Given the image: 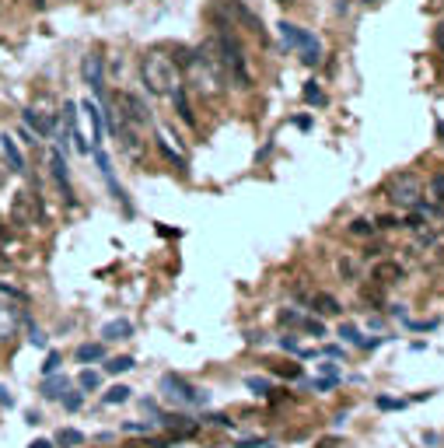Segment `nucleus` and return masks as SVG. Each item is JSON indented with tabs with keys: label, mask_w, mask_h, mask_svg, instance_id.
<instances>
[{
	"label": "nucleus",
	"mask_w": 444,
	"mask_h": 448,
	"mask_svg": "<svg viewBox=\"0 0 444 448\" xmlns=\"http://www.w3.org/2000/svg\"><path fill=\"white\" fill-rule=\"evenodd\" d=\"M217 21V36H213V53L221 60V71L224 78H231V84L238 88H252V74H248V60H245V49L238 36H235V25L224 21V18H213Z\"/></svg>",
	"instance_id": "obj_1"
},
{
	"label": "nucleus",
	"mask_w": 444,
	"mask_h": 448,
	"mask_svg": "<svg viewBox=\"0 0 444 448\" xmlns=\"http://www.w3.org/2000/svg\"><path fill=\"white\" fill-rule=\"evenodd\" d=\"M140 78H144L151 95H171L175 88H182L179 67L171 63V56L162 53V49H151V53L140 56Z\"/></svg>",
	"instance_id": "obj_2"
},
{
	"label": "nucleus",
	"mask_w": 444,
	"mask_h": 448,
	"mask_svg": "<svg viewBox=\"0 0 444 448\" xmlns=\"http://www.w3.org/2000/svg\"><path fill=\"white\" fill-rule=\"evenodd\" d=\"M277 32H280L283 46L301 49V63H308V67H319V63H322V42L315 39L308 28H301V25H294V21H280Z\"/></svg>",
	"instance_id": "obj_3"
},
{
	"label": "nucleus",
	"mask_w": 444,
	"mask_h": 448,
	"mask_svg": "<svg viewBox=\"0 0 444 448\" xmlns=\"http://www.w3.org/2000/svg\"><path fill=\"white\" fill-rule=\"evenodd\" d=\"M162 396L168 403H175V407H206L210 403V392L206 389H196V385H189L182 375H162Z\"/></svg>",
	"instance_id": "obj_4"
},
{
	"label": "nucleus",
	"mask_w": 444,
	"mask_h": 448,
	"mask_svg": "<svg viewBox=\"0 0 444 448\" xmlns=\"http://www.w3.org/2000/svg\"><path fill=\"white\" fill-rule=\"evenodd\" d=\"M385 197H388L392 204L413 210V207L420 204V197H423V182H420V175H413V172H399V175H392V179L385 182Z\"/></svg>",
	"instance_id": "obj_5"
},
{
	"label": "nucleus",
	"mask_w": 444,
	"mask_h": 448,
	"mask_svg": "<svg viewBox=\"0 0 444 448\" xmlns=\"http://www.w3.org/2000/svg\"><path fill=\"white\" fill-rule=\"evenodd\" d=\"M112 102L120 105V113H116L120 126L137 130V126H144V123L151 120V116H147V105H144V102H140L133 91H120V95H112Z\"/></svg>",
	"instance_id": "obj_6"
},
{
	"label": "nucleus",
	"mask_w": 444,
	"mask_h": 448,
	"mask_svg": "<svg viewBox=\"0 0 444 448\" xmlns=\"http://www.w3.org/2000/svg\"><path fill=\"white\" fill-rule=\"evenodd\" d=\"M42 210H39V197L36 193H14V204H11V224L18 228H32L39 224Z\"/></svg>",
	"instance_id": "obj_7"
},
{
	"label": "nucleus",
	"mask_w": 444,
	"mask_h": 448,
	"mask_svg": "<svg viewBox=\"0 0 444 448\" xmlns=\"http://www.w3.org/2000/svg\"><path fill=\"white\" fill-rule=\"evenodd\" d=\"M224 7H228V14H231V25L238 21V25H242V28H248V32H252L259 42L270 39V36H266V28H263V18H259V14H255V11H252L245 0H224Z\"/></svg>",
	"instance_id": "obj_8"
},
{
	"label": "nucleus",
	"mask_w": 444,
	"mask_h": 448,
	"mask_svg": "<svg viewBox=\"0 0 444 448\" xmlns=\"http://www.w3.org/2000/svg\"><path fill=\"white\" fill-rule=\"evenodd\" d=\"M81 78L98 98H105V56L98 49H91L81 60Z\"/></svg>",
	"instance_id": "obj_9"
},
{
	"label": "nucleus",
	"mask_w": 444,
	"mask_h": 448,
	"mask_svg": "<svg viewBox=\"0 0 444 448\" xmlns=\"http://www.w3.org/2000/svg\"><path fill=\"white\" fill-rule=\"evenodd\" d=\"M49 172H53V179H56V186H60V193H63L67 207H74L78 204V197H74V186H70V168H67L63 151H49Z\"/></svg>",
	"instance_id": "obj_10"
},
{
	"label": "nucleus",
	"mask_w": 444,
	"mask_h": 448,
	"mask_svg": "<svg viewBox=\"0 0 444 448\" xmlns=\"http://www.w3.org/2000/svg\"><path fill=\"white\" fill-rule=\"evenodd\" d=\"M0 158L7 165V172H28V162H25V155L18 151V144H14V137L11 133H0Z\"/></svg>",
	"instance_id": "obj_11"
},
{
	"label": "nucleus",
	"mask_w": 444,
	"mask_h": 448,
	"mask_svg": "<svg viewBox=\"0 0 444 448\" xmlns=\"http://www.w3.org/2000/svg\"><path fill=\"white\" fill-rule=\"evenodd\" d=\"M371 281L378 287H392L403 281V266L396 263V259H378L374 266H371Z\"/></svg>",
	"instance_id": "obj_12"
},
{
	"label": "nucleus",
	"mask_w": 444,
	"mask_h": 448,
	"mask_svg": "<svg viewBox=\"0 0 444 448\" xmlns=\"http://www.w3.org/2000/svg\"><path fill=\"white\" fill-rule=\"evenodd\" d=\"M18 323H21V312L7 301H0V343H11L14 333H18Z\"/></svg>",
	"instance_id": "obj_13"
},
{
	"label": "nucleus",
	"mask_w": 444,
	"mask_h": 448,
	"mask_svg": "<svg viewBox=\"0 0 444 448\" xmlns=\"http://www.w3.org/2000/svg\"><path fill=\"white\" fill-rule=\"evenodd\" d=\"M21 120H25V130H32L39 137H53L56 133V120L53 116H39V109H25Z\"/></svg>",
	"instance_id": "obj_14"
},
{
	"label": "nucleus",
	"mask_w": 444,
	"mask_h": 448,
	"mask_svg": "<svg viewBox=\"0 0 444 448\" xmlns=\"http://www.w3.org/2000/svg\"><path fill=\"white\" fill-rule=\"evenodd\" d=\"M95 162H98V168H102V175H105V182H109V189H112V197H116V200H120V204L130 210V204H126V193H122V186L116 182V172H112L109 155H105V151H95Z\"/></svg>",
	"instance_id": "obj_15"
},
{
	"label": "nucleus",
	"mask_w": 444,
	"mask_h": 448,
	"mask_svg": "<svg viewBox=\"0 0 444 448\" xmlns=\"http://www.w3.org/2000/svg\"><path fill=\"white\" fill-rule=\"evenodd\" d=\"M168 98H171V105H175L179 120L186 123V126H196V113H193V102H189V95H186V84H182V88H175Z\"/></svg>",
	"instance_id": "obj_16"
},
{
	"label": "nucleus",
	"mask_w": 444,
	"mask_h": 448,
	"mask_svg": "<svg viewBox=\"0 0 444 448\" xmlns=\"http://www.w3.org/2000/svg\"><path fill=\"white\" fill-rule=\"evenodd\" d=\"M162 424L175 434V438H189V434H196V424H193L189 417H182V413H168V417H162Z\"/></svg>",
	"instance_id": "obj_17"
},
{
	"label": "nucleus",
	"mask_w": 444,
	"mask_h": 448,
	"mask_svg": "<svg viewBox=\"0 0 444 448\" xmlns=\"http://www.w3.org/2000/svg\"><path fill=\"white\" fill-rule=\"evenodd\" d=\"M312 308H315L319 316H339V312H343V305H339L332 294H325V291H315V294H312Z\"/></svg>",
	"instance_id": "obj_18"
},
{
	"label": "nucleus",
	"mask_w": 444,
	"mask_h": 448,
	"mask_svg": "<svg viewBox=\"0 0 444 448\" xmlns=\"http://www.w3.org/2000/svg\"><path fill=\"white\" fill-rule=\"evenodd\" d=\"M102 336L105 340H130L133 336V323L130 319H112V323L102 326Z\"/></svg>",
	"instance_id": "obj_19"
},
{
	"label": "nucleus",
	"mask_w": 444,
	"mask_h": 448,
	"mask_svg": "<svg viewBox=\"0 0 444 448\" xmlns=\"http://www.w3.org/2000/svg\"><path fill=\"white\" fill-rule=\"evenodd\" d=\"M158 151H162L164 158L175 165L179 172H186V158H182V151H175V147H171V140H168V133H164V130H158Z\"/></svg>",
	"instance_id": "obj_20"
},
{
	"label": "nucleus",
	"mask_w": 444,
	"mask_h": 448,
	"mask_svg": "<svg viewBox=\"0 0 444 448\" xmlns=\"http://www.w3.org/2000/svg\"><path fill=\"white\" fill-rule=\"evenodd\" d=\"M339 336H343V343H354V347H361V350H374L378 347V340H364L357 326H350V323H343L339 326Z\"/></svg>",
	"instance_id": "obj_21"
},
{
	"label": "nucleus",
	"mask_w": 444,
	"mask_h": 448,
	"mask_svg": "<svg viewBox=\"0 0 444 448\" xmlns=\"http://www.w3.org/2000/svg\"><path fill=\"white\" fill-rule=\"evenodd\" d=\"M84 113H88L91 130H95V144H102V137H105V123H102V109H98V102H84Z\"/></svg>",
	"instance_id": "obj_22"
},
{
	"label": "nucleus",
	"mask_w": 444,
	"mask_h": 448,
	"mask_svg": "<svg viewBox=\"0 0 444 448\" xmlns=\"http://www.w3.org/2000/svg\"><path fill=\"white\" fill-rule=\"evenodd\" d=\"M105 358V343H81L78 347V361L81 365H95V361H102Z\"/></svg>",
	"instance_id": "obj_23"
},
{
	"label": "nucleus",
	"mask_w": 444,
	"mask_h": 448,
	"mask_svg": "<svg viewBox=\"0 0 444 448\" xmlns=\"http://www.w3.org/2000/svg\"><path fill=\"white\" fill-rule=\"evenodd\" d=\"M63 392H67V378H63V375H53V378L42 382V396H46V400H60Z\"/></svg>",
	"instance_id": "obj_24"
},
{
	"label": "nucleus",
	"mask_w": 444,
	"mask_h": 448,
	"mask_svg": "<svg viewBox=\"0 0 444 448\" xmlns=\"http://www.w3.org/2000/svg\"><path fill=\"white\" fill-rule=\"evenodd\" d=\"M130 392H133L130 385H112V389H105V392H102V403H105V407H120V403L130 400Z\"/></svg>",
	"instance_id": "obj_25"
},
{
	"label": "nucleus",
	"mask_w": 444,
	"mask_h": 448,
	"mask_svg": "<svg viewBox=\"0 0 444 448\" xmlns=\"http://www.w3.org/2000/svg\"><path fill=\"white\" fill-rule=\"evenodd\" d=\"M81 442H84L81 431H74V427H63V431L56 434V442H53V445H60V448H74V445H81Z\"/></svg>",
	"instance_id": "obj_26"
},
{
	"label": "nucleus",
	"mask_w": 444,
	"mask_h": 448,
	"mask_svg": "<svg viewBox=\"0 0 444 448\" xmlns=\"http://www.w3.org/2000/svg\"><path fill=\"white\" fill-rule=\"evenodd\" d=\"M301 95H305V102H308V105H325V91L319 88V81H308Z\"/></svg>",
	"instance_id": "obj_27"
},
{
	"label": "nucleus",
	"mask_w": 444,
	"mask_h": 448,
	"mask_svg": "<svg viewBox=\"0 0 444 448\" xmlns=\"http://www.w3.org/2000/svg\"><path fill=\"white\" fill-rule=\"evenodd\" d=\"M133 365H137V361L122 354V358H112V361L105 365V371H109V375H126V371H133Z\"/></svg>",
	"instance_id": "obj_28"
},
{
	"label": "nucleus",
	"mask_w": 444,
	"mask_h": 448,
	"mask_svg": "<svg viewBox=\"0 0 444 448\" xmlns=\"http://www.w3.org/2000/svg\"><path fill=\"white\" fill-rule=\"evenodd\" d=\"M347 231H350L354 239H367V235H374V224H371L367 217H357V221H354V224H350Z\"/></svg>",
	"instance_id": "obj_29"
},
{
	"label": "nucleus",
	"mask_w": 444,
	"mask_h": 448,
	"mask_svg": "<svg viewBox=\"0 0 444 448\" xmlns=\"http://www.w3.org/2000/svg\"><path fill=\"white\" fill-rule=\"evenodd\" d=\"M245 385H248V389H252L255 396H270V389H273V385H270V378H259V375H252V378H248Z\"/></svg>",
	"instance_id": "obj_30"
},
{
	"label": "nucleus",
	"mask_w": 444,
	"mask_h": 448,
	"mask_svg": "<svg viewBox=\"0 0 444 448\" xmlns=\"http://www.w3.org/2000/svg\"><path fill=\"white\" fill-rule=\"evenodd\" d=\"M60 361H63V358H60V350H49V354H46V365H42V375H46V378H49V375H56V371H60Z\"/></svg>",
	"instance_id": "obj_31"
},
{
	"label": "nucleus",
	"mask_w": 444,
	"mask_h": 448,
	"mask_svg": "<svg viewBox=\"0 0 444 448\" xmlns=\"http://www.w3.org/2000/svg\"><path fill=\"white\" fill-rule=\"evenodd\" d=\"M430 193H434L438 204H444V172H434V175H430Z\"/></svg>",
	"instance_id": "obj_32"
},
{
	"label": "nucleus",
	"mask_w": 444,
	"mask_h": 448,
	"mask_svg": "<svg viewBox=\"0 0 444 448\" xmlns=\"http://www.w3.org/2000/svg\"><path fill=\"white\" fill-rule=\"evenodd\" d=\"M78 382H81V389H84V392H95V389L102 385V378H98L95 371H81V378H78Z\"/></svg>",
	"instance_id": "obj_33"
},
{
	"label": "nucleus",
	"mask_w": 444,
	"mask_h": 448,
	"mask_svg": "<svg viewBox=\"0 0 444 448\" xmlns=\"http://www.w3.org/2000/svg\"><path fill=\"white\" fill-rule=\"evenodd\" d=\"M312 385H315V392H329V389H336V385H339V375H325V378H315Z\"/></svg>",
	"instance_id": "obj_34"
},
{
	"label": "nucleus",
	"mask_w": 444,
	"mask_h": 448,
	"mask_svg": "<svg viewBox=\"0 0 444 448\" xmlns=\"http://www.w3.org/2000/svg\"><path fill=\"white\" fill-rule=\"evenodd\" d=\"M60 400H63V407L70 410V413L84 407V392H67V396H60Z\"/></svg>",
	"instance_id": "obj_35"
},
{
	"label": "nucleus",
	"mask_w": 444,
	"mask_h": 448,
	"mask_svg": "<svg viewBox=\"0 0 444 448\" xmlns=\"http://www.w3.org/2000/svg\"><path fill=\"white\" fill-rule=\"evenodd\" d=\"M280 323H283V326H301V312H294V308H283V312H280Z\"/></svg>",
	"instance_id": "obj_36"
},
{
	"label": "nucleus",
	"mask_w": 444,
	"mask_h": 448,
	"mask_svg": "<svg viewBox=\"0 0 444 448\" xmlns=\"http://www.w3.org/2000/svg\"><path fill=\"white\" fill-rule=\"evenodd\" d=\"M301 326H305V333H315V336H325V326L319 323V319H301Z\"/></svg>",
	"instance_id": "obj_37"
},
{
	"label": "nucleus",
	"mask_w": 444,
	"mask_h": 448,
	"mask_svg": "<svg viewBox=\"0 0 444 448\" xmlns=\"http://www.w3.org/2000/svg\"><path fill=\"white\" fill-rule=\"evenodd\" d=\"M70 140H74V147H78L81 155H88V151H91V147H88V140H84V137H81V130H78V126L70 130Z\"/></svg>",
	"instance_id": "obj_38"
},
{
	"label": "nucleus",
	"mask_w": 444,
	"mask_h": 448,
	"mask_svg": "<svg viewBox=\"0 0 444 448\" xmlns=\"http://www.w3.org/2000/svg\"><path fill=\"white\" fill-rule=\"evenodd\" d=\"M0 294H7V298H14V301H28V294H25V291H18V287H7V284H0Z\"/></svg>",
	"instance_id": "obj_39"
},
{
	"label": "nucleus",
	"mask_w": 444,
	"mask_h": 448,
	"mask_svg": "<svg viewBox=\"0 0 444 448\" xmlns=\"http://www.w3.org/2000/svg\"><path fill=\"white\" fill-rule=\"evenodd\" d=\"M277 375H283V378H301V365H280Z\"/></svg>",
	"instance_id": "obj_40"
},
{
	"label": "nucleus",
	"mask_w": 444,
	"mask_h": 448,
	"mask_svg": "<svg viewBox=\"0 0 444 448\" xmlns=\"http://www.w3.org/2000/svg\"><path fill=\"white\" fill-rule=\"evenodd\" d=\"M374 403H378V410H399L403 407V400H388V396H378Z\"/></svg>",
	"instance_id": "obj_41"
},
{
	"label": "nucleus",
	"mask_w": 444,
	"mask_h": 448,
	"mask_svg": "<svg viewBox=\"0 0 444 448\" xmlns=\"http://www.w3.org/2000/svg\"><path fill=\"white\" fill-rule=\"evenodd\" d=\"M374 228H399V221H396L392 214H381V217L374 221Z\"/></svg>",
	"instance_id": "obj_42"
},
{
	"label": "nucleus",
	"mask_w": 444,
	"mask_h": 448,
	"mask_svg": "<svg viewBox=\"0 0 444 448\" xmlns=\"http://www.w3.org/2000/svg\"><path fill=\"white\" fill-rule=\"evenodd\" d=\"M206 420H210V424H217V427H231V424H235V420H228L224 413H210Z\"/></svg>",
	"instance_id": "obj_43"
},
{
	"label": "nucleus",
	"mask_w": 444,
	"mask_h": 448,
	"mask_svg": "<svg viewBox=\"0 0 444 448\" xmlns=\"http://www.w3.org/2000/svg\"><path fill=\"white\" fill-rule=\"evenodd\" d=\"M0 407H4V410H11V407H14V400H11L7 385H0Z\"/></svg>",
	"instance_id": "obj_44"
},
{
	"label": "nucleus",
	"mask_w": 444,
	"mask_h": 448,
	"mask_svg": "<svg viewBox=\"0 0 444 448\" xmlns=\"http://www.w3.org/2000/svg\"><path fill=\"white\" fill-rule=\"evenodd\" d=\"M122 431H130V434H144L147 424H122Z\"/></svg>",
	"instance_id": "obj_45"
},
{
	"label": "nucleus",
	"mask_w": 444,
	"mask_h": 448,
	"mask_svg": "<svg viewBox=\"0 0 444 448\" xmlns=\"http://www.w3.org/2000/svg\"><path fill=\"white\" fill-rule=\"evenodd\" d=\"M238 448H266V442H255V438H245V442H238Z\"/></svg>",
	"instance_id": "obj_46"
},
{
	"label": "nucleus",
	"mask_w": 444,
	"mask_h": 448,
	"mask_svg": "<svg viewBox=\"0 0 444 448\" xmlns=\"http://www.w3.org/2000/svg\"><path fill=\"white\" fill-rule=\"evenodd\" d=\"M434 46H438V49H444V21L438 25V32H434Z\"/></svg>",
	"instance_id": "obj_47"
},
{
	"label": "nucleus",
	"mask_w": 444,
	"mask_h": 448,
	"mask_svg": "<svg viewBox=\"0 0 444 448\" xmlns=\"http://www.w3.org/2000/svg\"><path fill=\"white\" fill-rule=\"evenodd\" d=\"M18 137H21L25 144H36V133H32V130H18Z\"/></svg>",
	"instance_id": "obj_48"
},
{
	"label": "nucleus",
	"mask_w": 444,
	"mask_h": 448,
	"mask_svg": "<svg viewBox=\"0 0 444 448\" xmlns=\"http://www.w3.org/2000/svg\"><path fill=\"white\" fill-rule=\"evenodd\" d=\"M28 326H32V323H28ZM32 343H36V347H46V340H42V333L36 326H32Z\"/></svg>",
	"instance_id": "obj_49"
},
{
	"label": "nucleus",
	"mask_w": 444,
	"mask_h": 448,
	"mask_svg": "<svg viewBox=\"0 0 444 448\" xmlns=\"http://www.w3.org/2000/svg\"><path fill=\"white\" fill-rule=\"evenodd\" d=\"M28 448H56V445H53L49 438H36V442H32V445H28Z\"/></svg>",
	"instance_id": "obj_50"
},
{
	"label": "nucleus",
	"mask_w": 444,
	"mask_h": 448,
	"mask_svg": "<svg viewBox=\"0 0 444 448\" xmlns=\"http://www.w3.org/2000/svg\"><path fill=\"white\" fill-rule=\"evenodd\" d=\"M319 368H322V371H325V375H339V368H336V365H332V361H322V365H319Z\"/></svg>",
	"instance_id": "obj_51"
},
{
	"label": "nucleus",
	"mask_w": 444,
	"mask_h": 448,
	"mask_svg": "<svg viewBox=\"0 0 444 448\" xmlns=\"http://www.w3.org/2000/svg\"><path fill=\"white\" fill-rule=\"evenodd\" d=\"M294 126H297V130H308V126H312V120H308V116H297V120H294Z\"/></svg>",
	"instance_id": "obj_52"
},
{
	"label": "nucleus",
	"mask_w": 444,
	"mask_h": 448,
	"mask_svg": "<svg viewBox=\"0 0 444 448\" xmlns=\"http://www.w3.org/2000/svg\"><path fill=\"white\" fill-rule=\"evenodd\" d=\"M336 445H339L336 438H325V442H319V448H336Z\"/></svg>",
	"instance_id": "obj_53"
},
{
	"label": "nucleus",
	"mask_w": 444,
	"mask_h": 448,
	"mask_svg": "<svg viewBox=\"0 0 444 448\" xmlns=\"http://www.w3.org/2000/svg\"><path fill=\"white\" fill-rule=\"evenodd\" d=\"M7 179V165H4V158H0V182Z\"/></svg>",
	"instance_id": "obj_54"
},
{
	"label": "nucleus",
	"mask_w": 444,
	"mask_h": 448,
	"mask_svg": "<svg viewBox=\"0 0 444 448\" xmlns=\"http://www.w3.org/2000/svg\"><path fill=\"white\" fill-rule=\"evenodd\" d=\"M438 137H441V140H444V120L438 123Z\"/></svg>",
	"instance_id": "obj_55"
},
{
	"label": "nucleus",
	"mask_w": 444,
	"mask_h": 448,
	"mask_svg": "<svg viewBox=\"0 0 444 448\" xmlns=\"http://www.w3.org/2000/svg\"><path fill=\"white\" fill-rule=\"evenodd\" d=\"M277 4H294V0H277Z\"/></svg>",
	"instance_id": "obj_56"
},
{
	"label": "nucleus",
	"mask_w": 444,
	"mask_h": 448,
	"mask_svg": "<svg viewBox=\"0 0 444 448\" xmlns=\"http://www.w3.org/2000/svg\"><path fill=\"white\" fill-rule=\"evenodd\" d=\"M364 4H378V0H364Z\"/></svg>",
	"instance_id": "obj_57"
}]
</instances>
